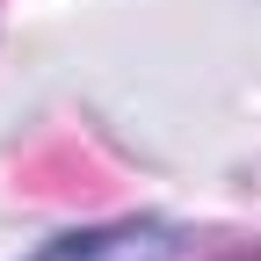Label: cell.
Wrapping results in <instances>:
<instances>
[{
  "instance_id": "obj_1",
  "label": "cell",
  "mask_w": 261,
  "mask_h": 261,
  "mask_svg": "<svg viewBox=\"0 0 261 261\" xmlns=\"http://www.w3.org/2000/svg\"><path fill=\"white\" fill-rule=\"evenodd\" d=\"M37 261H174V240L160 225H102V232L51 240Z\"/></svg>"
}]
</instances>
